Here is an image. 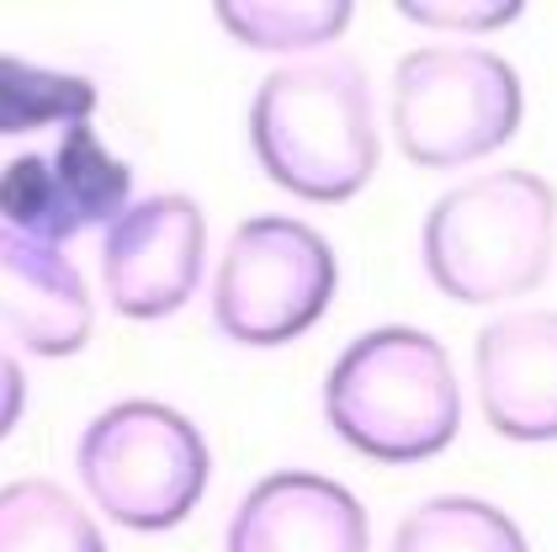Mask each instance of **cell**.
I'll list each match as a JSON object with an SVG mask.
<instances>
[{"label": "cell", "mask_w": 557, "mask_h": 552, "mask_svg": "<svg viewBox=\"0 0 557 552\" xmlns=\"http://www.w3.org/2000/svg\"><path fill=\"white\" fill-rule=\"evenodd\" d=\"M557 250V192L536 170H483L435 197L420 255L435 293L451 303H510L536 293Z\"/></svg>", "instance_id": "3957f363"}, {"label": "cell", "mask_w": 557, "mask_h": 552, "mask_svg": "<svg viewBox=\"0 0 557 552\" xmlns=\"http://www.w3.org/2000/svg\"><path fill=\"white\" fill-rule=\"evenodd\" d=\"M478 404L494 436L542 446L557 441V308H515L478 330Z\"/></svg>", "instance_id": "9c48e42d"}, {"label": "cell", "mask_w": 557, "mask_h": 552, "mask_svg": "<svg viewBox=\"0 0 557 552\" xmlns=\"http://www.w3.org/2000/svg\"><path fill=\"white\" fill-rule=\"evenodd\" d=\"M223 552H372V520L345 483L287 467L234 505Z\"/></svg>", "instance_id": "30bf717a"}, {"label": "cell", "mask_w": 557, "mask_h": 552, "mask_svg": "<svg viewBox=\"0 0 557 552\" xmlns=\"http://www.w3.org/2000/svg\"><path fill=\"white\" fill-rule=\"evenodd\" d=\"M22 409H27V372H22V361L0 345V441L16 430Z\"/></svg>", "instance_id": "e0dca14e"}, {"label": "cell", "mask_w": 557, "mask_h": 552, "mask_svg": "<svg viewBox=\"0 0 557 552\" xmlns=\"http://www.w3.org/2000/svg\"><path fill=\"white\" fill-rule=\"evenodd\" d=\"M398 16H409L414 27H430V33H468V38H483V33H499L520 16V5H499V0H398Z\"/></svg>", "instance_id": "2e32d148"}, {"label": "cell", "mask_w": 557, "mask_h": 552, "mask_svg": "<svg viewBox=\"0 0 557 552\" xmlns=\"http://www.w3.org/2000/svg\"><path fill=\"white\" fill-rule=\"evenodd\" d=\"M0 552H107V537L64 483L16 478L0 489Z\"/></svg>", "instance_id": "7c38bea8"}, {"label": "cell", "mask_w": 557, "mask_h": 552, "mask_svg": "<svg viewBox=\"0 0 557 552\" xmlns=\"http://www.w3.org/2000/svg\"><path fill=\"white\" fill-rule=\"evenodd\" d=\"M213 16L239 48L287 59L335 42L350 27L356 5L350 0H223Z\"/></svg>", "instance_id": "4fadbf2b"}, {"label": "cell", "mask_w": 557, "mask_h": 552, "mask_svg": "<svg viewBox=\"0 0 557 552\" xmlns=\"http://www.w3.org/2000/svg\"><path fill=\"white\" fill-rule=\"evenodd\" d=\"M387 552H531L520 526L499 505L478 500V494H435L425 505H414Z\"/></svg>", "instance_id": "9a60e30c"}, {"label": "cell", "mask_w": 557, "mask_h": 552, "mask_svg": "<svg viewBox=\"0 0 557 552\" xmlns=\"http://www.w3.org/2000/svg\"><path fill=\"white\" fill-rule=\"evenodd\" d=\"M208 266V218L186 192L133 197L101 234V293L133 319L154 324L181 314Z\"/></svg>", "instance_id": "52a82bcc"}, {"label": "cell", "mask_w": 557, "mask_h": 552, "mask_svg": "<svg viewBox=\"0 0 557 552\" xmlns=\"http://www.w3.org/2000/svg\"><path fill=\"white\" fill-rule=\"evenodd\" d=\"M75 473L107 520L154 537L202 505L213 452L197 420H186L181 409L154 398H123L81 430Z\"/></svg>", "instance_id": "277c9868"}, {"label": "cell", "mask_w": 557, "mask_h": 552, "mask_svg": "<svg viewBox=\"0 0 557 552\" xmlns=\"http://www.w3.org/2000/svg\"><path fill=\"white\" fill-rule=\"evenodd\" d=\"M520 75L494 48L430 42L393 64L387 123L409 165L457 170L510 144L520 127Z\"/></svg>", "instance_id": "5b68a950"}, {"label": "cell", "mask_w": 557, "mask_h": 552, "mask_svg": "<svg viewBox=\"0 0 557 552\" xmlns=\"http://www.w3.org/2000/svg\"><path fill=\"white\" fill-rule=\"evenodd\" d=\"M133 203V165L107 149L96 123L59 133L48 155H16L0 165V229L27 240H75L86 229H107Z\"/></svg>", "instance_id": "ba28073f"}, {"label": "cell", "mask_w": 557, "mask_h": 552, "mask_svg": "<svg viewBox=\"0 0 557 552\" xmlns=\"http://www.w3.org/2000/svg\"><path fill=\"white\" fill-rule=\"evenodd\" d=\"M324 420L383 467L441 457L462 430V382L430 330L383 324L345 345L324 378Z\"/></svg>", "instance_id": "7a4b0ae2"}, {"label": "cell", "mask_w": 557, "mask_h": 552, "mask_svg": "<svg viewBox=\"0 0 557 552\" xmlns=\"http://www.w3.org/2000/svg\"><path fill=\"white\" fill-rule=\"evenodd\" d=\"M0 330L48 361L86 351L96 303L86 293V277L59 245L0 229Z\"/></svg>", "instance_id": "8fae6325"}, {"label": "cell", "mask_w": 557, "mask_h": 552, "mask_svg": "<svg viewBox=\"0 0 557 552\" xmlns=\"http://www.w3.org/2000/svg\"><path fill=\"white\" fill-rule=\"evenodd\" d=\"M90 112H96L90 75L48 70L22 53H0V138L90 123Z\"/></svg>", "instance_id": "5bb4252c"}, {"label": "cell", "mask_w": 557, "mask_h": 552, "mask_svg": "<svg viewBox=\"0 0 557 552\" xmlns=\"http://www.w3.org/2000/svg\"><path fill=\"white\" fill-rule=\"evenodd\" d=\"M250 149L271 186L298 203H350L383 160L372 85L356 59H298L256 85Z\"/></svg>", "instance_id": "6da1fadb"}, {"label": "cell", "mask_w": 557, "mask_h": 552, "mask_svg": "<svg viewBox=\"0 0 557 552\" xmlns=\"http://www.w3.org/2000/svg\"><path fill=\"white\" fill-rule=\"evenodd\" d=\"M341 260L330 240L287 212L245 218L213 271V324L223 340L276 351L302 340L335 303Z\"/></svg>", "instance_id": "8992f818"}]
</instances>
